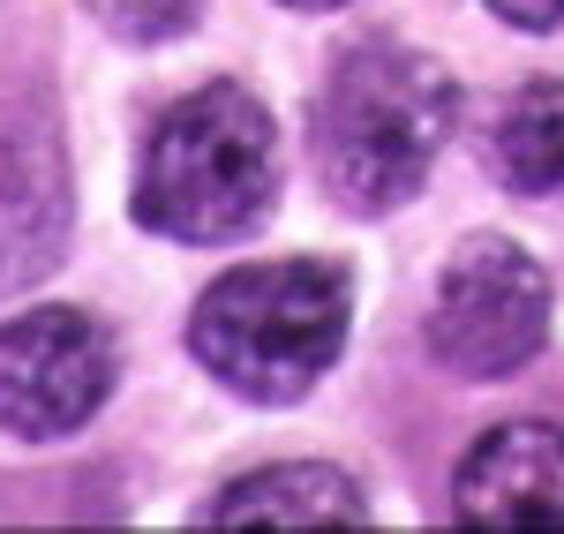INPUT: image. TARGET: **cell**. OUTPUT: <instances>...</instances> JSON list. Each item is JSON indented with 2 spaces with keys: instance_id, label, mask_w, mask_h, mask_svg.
<instances>
[{
  "instance_id": "8992f818",
  "label": "cell",
  "mask_w": 564,
  "mask_h": 534,
  "mask_svg": "<svg viewBox=\"0 0 564 534\" xmlns=\"http://www.w3.org/2000/svg\"><path fill=\"white\" fill-rule=\"evenodd\" d=\"M452 512L467 527H564V429L557 422L489 429L459 459Z\"/></svg>"
},
{
  "instance_id": "277c9868",
  "label": "cell",
  "mask_w": 564,
  "mask_h": 534,
  "mask_svg": "<svg viewBox=\"0 0 564 534\" xmlns=\"http://www.w3.org/2000/svg\"><path fill=\"white\" fill-rule=\"evenodd\" d=\"M550 339V279L505 233H475L452 249L430 302V355L452 377H512Z\"/></svg>"
},
{
  "instance_id": "9c48e42d",
  "label": "cell",
  "mask_w": 564,
  "mask_h": 534,
  "mask_svg": "<svg viewBox=\"0 0 564 534\" xmlns=\"http://www.w3.org/2000/svg\"><path fill=\"white\" fill-rule=\"evenodd\" d=\"M489 174L512 196L564 188V84H520L489 121Z\"/></svg>"
},
{
  "instance_id": "6da1fadb",
  "label": "cell",
  "mask_w": 564,
  "mask_h": 534,
  "mask_svg": "<svg viewBox=\"0 0 564 534\" xmlns=\"http://www.w3.org/2000/svg\"><path fill=\"white\" fill-rule=\"evenodd\" d=\"M459 121V84L414 45L369 39L339 53L316 98V174L347 211H399L430 181Z\"/></svg>"
},
{
  "instance_id": "30bf717a",
  "label": "cell",
  "mask_w": 564,
  "mask_h": 534,
  "mask_svg": "<svg viewBox=\"0 0 564 534\" xmlns=\"http://www.w3.org/2000/svg\"><path fill=\"white\" fill-rule=\"evenodd\" d=\"M84 8L113 31V39L159 45V39H181V31L196 23V8H204V0H84Z\"/></svg>"
},
{
  "instance_id": "3957f363",
  "label": "cell",
  "mask_w": 564,
  "mask_h": 534,
  "mask_svg": "<svg viewBox=\"0 0 564 534\" xmlns=\"http://www.w3.org/2000/svg\"><path fill=\"white\" fill-rule=\"evenodd\" d=\"M354 286L324 257H286V264H241L204 286L188 316V347L226 392L257 406H286L339 361L347 347Z\"/></svg>"
},
{
  "instance_id": "52a82bcc",
  "label": "cell",
  "mask_w": 564,
  "mask_h": 534,
  "mask_svg": "<svg viewBox=\"0 0 564 534\" xmlns=\"http://www.w3.org/2000/svg\"><path fill=\"white\" fill-rule=\"evenodd\" d=\"M68 233V196H61V151L39 129L0 121V294L31 286Z\"/></svg>"
},
{
  "instance_id": "ba28073f",
  "label": "cell",
  "mask_w": 564,
  "mask_h": 534,
  "mask_svg": "<svg viewBox=\"0 0 564 534\" xmlns=\"http://www.w3.org/2000/svg\"><path fill=\"white\" fill-rule=\"evenodd\" d=\"M361 512L369 504L354 490V475L294 459V467H263V475H241L234 490H218L204 527H354Z\"/></svg>"
},
{
  "instance_id": "5b68a950",
  "label": "cell",
  "mask_w": 564,
  "mask_h": 534,
  "mask_svg": "<svg viewBox=\"0 0 564 534\" xmlns=\"http://www.w3.org/2000/svg\"><path fill=\"white\" fill-rule=\"evenodd\" d=\"M113 392V347L84 309H23L0 324V429L8 437H76Z\"/></svg>"
},
{
  "instance_id": "7c38bea8",
  "label": "cell",
  "mask_w": 564,
  "mask_h": 534,
  "mask_svg": "<svg viewBox=\"0 0 564 534\" xmlns=\"http://www.w3.org/2000/svg\"><path fill=\"white\" fill-rule=\"evenodd\" d=\"M279 8H308L316 15V8H347V0H279Z\"/></svg>"
},
{
  "instance_id": "8fae6325",
  "label": "cell",
  "mask_w": 564,
  "mask_h": 534,
  "mask_svg": "<svg viewBox=\"0 0 564 534\" xmlns=\"http://www.w3.org/2000/svg\"><path fill=\"white\" fill-rule=\"evenodd\" d=\"M505 23H520V31H557L564 23V0H489Z\"/></svg>"
},
{
  "instance_id": "7a4b0ae2",
  "label": "cell",
  "mask_w": 564,
  "mask_h": 534,
  "mask_svg": "<svg viewBox=\"0 0 564 534\" xmlns=\"http://www.w3.org/2000/svg\"><path fill=\"white\" fill-rule=\"evenodd\" d=\"M279 196V129L241 84L188 90L135 159V219L166 241H241Z\"/></svg>"
}]
</instances>
